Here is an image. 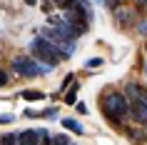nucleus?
<instances>
[{
  "label": "nucleus",
  "mask_w": 147,
  "mask_h": 145,
  "mask_svg": "<svg viewBox=\"0 0 147 145\" xmlns=\"http://www.w3.org/2000/svg\"><path fill=\"white\" fill-rule=\"evenodd\" d=\"M30 53H32L30 58H35L38 63L47 65V68H55V65L62 60V53L53 45V43H50V40H45L42 35L32 38V43H30Z\"/></svg>",
  "instance_id": "nucleus-1"
},
{
  "label": "nucleus",
  "mask_w": 147,
  "mask_h": 145,
  "mask_svg": "<svg viewBox=\"0 0 147 145\" xmlns=\"http://www.w3.org/2000/svg\"><path fill=\"white\" fill-rule=\"evenodd\" d=\"M105 113L112 123H120L125 115L130 113V105H127V100L120 95V93H110L107 98H105Z\"/></svg>",
  "instance_id": "nucleus-2"
},
{
  "label": "nucleus",
  "mask_w": 147,
  "mask_h": 145,
  "mask_svg": "<svg viewBox=\"0 0 147 145\" xmlns=\"http://www.w3.org/2000/svg\"><path fill=\"white\" fill-rule=\"evenodd\" d=\"M13 70H15L18 75H25V78H32V75H45L47 65H42V63H38L35 58H28V55H20V58H15L13 60Z\"/></svg>",
  "instance_id": "nucleus-3"
},
{
  "label": "nucleus",
  "mask_w": 147,
  "mask_h": 145,
  "mask_svg": "<svg viewBox=\"0 0 147 145\" xmlns=\"http://www.w3.org/2000/svg\"><path fill=\"white\" fill-rule=\"evenodd\" d=\"M127 98H130L132 103H147V93L142 90L137 83H130L127 85Z\"/></svg>",
  "instance_id": "nucleus-4"
},
{
  "label": "nucleus",
  "mask_w": 147,
  "mask_h": 145,
  "mask_svg": "<svg viewBox=\"0 0 147 145\" xmlns=\"http://www.w3.org/2000/svg\"><path fill=\"white\" fill-rule=\"evenodd\" d=\"M42 130H23L20 133V145H40Z\"/></svg>",
  "instance_id": "nucleus-5"
},
{
  "label": "nucleus",
  "mask_w": 147,
  "mask_h": 145,
  "mask_svg": "<svg viewBox=\"0 0 147 145\" xmlns=\"http://www.w3.org/2000/svg\"><path fill=\"white\" fill-rule=\"evenodd\" d=\"M115 20H117L120 28H130L132 20H135V15H132V10H127V8H117L115 10Z\"/></svg>",
  "instance_id": "nucleus-6"
},
{
  "label": "nucleus",
  "mask_w": 147,
  "mask_h": 145,
  "mask_svg": "<svg viewBox=\"0 0 147 145\" xmlns=\"http://www.w3.org/2000/svg\"><path fill=\"white\" fill-rule=\"evenodd\" d=\"M132 115H135L137 120L147 123V103H132Z\"/></svg>",
  "instance_id": "nucleus-7"
},
{
  "label": "nucleus",
  "mask_w": 147,
  "mask_h": 145,
  "mask_svg": "<svg viewBox=\"0 0 147 145\" xmlns=\"http://www.w3.org/2000/svg\"><path fill=\"white\" fill-rule=\"evenodd\" d=\"M127 138L135 140V143H145V140H147L145 130H140V128H127Z\"/></svg>",
  "instance_id": "nucleus-8"
},
{
  "label": "nucleus",
  "mask_w": 147,
  "mask_h": 145,
  "mask_svg": "<svg viewBox=\"0 0 147 145\" xmlns=\"http://www.w3.org/2000/svg\"><path fill=\"white\" fill-rule=\"evenodd\" d=\"M62 125H65L67 130H72V133H78V135H82V133H85V128H82L78 120H72V118H65V120H62Z\"/></svg>",
  "instance_id": "nucleus-9"
},
{
  "label": "nucleus",
  "mask_w": 147,
  "mask_h": 145,
  "mask_svg": "<svg viewBox=\"0 0 147 145\" xmlns=\"http://www.w3.org/2000/svg\"><path fill=\"white\" fill-rule=\"evenodd\" d=\"M0 145H20V135H13V133H8V135L0 138Z\"/></svg>",
  "instance_id": "nucleus-10"
},
{
  "label": "nucleus",
  "mask_w": 147,
  "mask_h": 145,
  "mask_svg": "<svg viewBox=\"0 0 147 145\" xmlns=\"http://www.w3.org/2000/svg\"><path fill=\"white\" fill-rule=\"evenodd\" d=\"M23 98L25 100H42V98H45V93H42V90H23Z\"/></svg>",
  "instance_id": "nucleus-11"
},
{
  "label": "nucleus",
  "mask_w": 147,
  "mask_h": 145,
  "mask_svg": "<svg viewBox=\"0 0 147 145\" xmlns=\"http://www.w3.org/2000/svg\"><path fill=\"white\" fill-rule=\"evenodd\" d=\"M75 90H78V83H72V90H67V95H65V103H70V105H72V103L78 100V95H75Z\"/></svg>",
  "instance_id": "nucleus-12"
},
{
  "label": "nucleus",
  "mask_w": 147,
  "mask_h": 145,
  "mask_svg": "<svg viewBox=\"0 0 147 145\" xmlns=\"http://www.w3.org/2000/svg\"><path fill=\"white\" fill-rule=\"evenodd\" d=\"M42 118H47V120H55V118H57V110H55V108H50V110H42Z\"/></svg>",
  "instance_id": "nucleus-13"
},
{
  "label": "nucleus",
  "mask_w": 147,
  "mask_h": 145,
  "mask_svg": "<svg viewBox=\"0 0 147 145\" xmlns=\"http://www.w3.org/2000/svg\"><path fill=\"white\" fill-rule=\"evenodd\" d=\"M100 58H90V60H85V68H97V65H100Z\"/></svg>",
  "instance_id": "nucleus-14"
},
{
  "label": "nucleus",
  "mask_w": 147,
  "mask_h": 145,
  "mask_svg": "<svg viewBox=\"0 0 147 145\" xmlns=\"http://www.w3.org/2000/svg\"><path fill=\"white\" fill-rule=\"evenodd\" d=\"M53 145H70V140H67L65 135H57V138L53 140Z\"/></svg>",
  "instance_id": "nucleus-15"
},
{
  "label": "nucleus",
  "mask_w": 147,
  "mask_h": 145,
  "mask_svg": "<svg viewBox=\"0 0 147 145\" xmlns=\"http://www.w3.org/2000/svg\"><path fill=\"white\" fill-rule=\"evenodd\" d=\"M40 145H53V143H50V133H47V130H42V138H40Z\"/></svg>",
  "instance_id": "nucleus-16"
},
{
  "label": "nucleus",
  "mask_w": 147,
  "mask_h": 145,
  "mask_svg": "<svg viewBox=\"0 0 147 145\" xmlns=\"http://www.w3.org/2000/svg\"><path fill=\"white\" fill-rule=\"evenodd\" d=\"M53 3H57V5H60V8H70V5H72V3H75V0H53Z\"/></svg>",
  "instance_id": "nucleus-17"
},
{
  "label": "nucleus",
  "mask_w": 147,
  "mask_h": 145,
  "mask_svg": "<svg viewBox=\"0 0 147 145\" xmlns=\"http://www.w3.org/2000/svg\"><path fill=\"white\" fill-rule=\"evenodd\" d=\"M8 83V75H5V73H3V70H0V88H3V85Z\"/></svg>",
  "instance_id": "nucleus-18"
},
{
  "label": "nucleus",
  "mask_w": 147,
  "mask_h": 145,
  "mask_svg": "<svg viewBox=\"0 0 147 145\" xmlns=\"http://www.w3.org/2000/svg\"><path fill=\"white\" fill-rule=\"evenodd\" d=\"M13 120V115H0V123H10Z\"/></svg>",
  "instance_id": "nucleus-19"
},
{
  "label": "nucleus",
  "mask_w": 147,
  "mask_h": 145,
  "mask_svg": "<svg viewBox=\"0 0 147 145\" xmlns=\"http://www.w3.org/2000/svg\"><path fill=\"white\" fill-rule=\"evenodd\" d=\"M140 33H142V35H147V23H142V25H140Z\"/></svg>",
  "instance_id": "nucleus-20"
},
{
  "label": "nucleus",
  "mask_w": 147,
  "mask_h": 145,
  "mask_svg": "<svg viewBox=\"0 0 147 145\" xmlns=\"http://www.w3.org/2000/svg\"><path fill=\"white\" fill-rule=\"evenodd\" d=\"M25 3H28V5H38V0H25Z\"/></svg>",
  "instance_id": "nucleus-21"
},
{
  "label": "nucleus",
  "mask_w": 147,
  "mask_h": 145,
  "mask_svg": "<svg viewBox=\"0 0 147 145\" xmlns=\"http://www.w3.org/2000/svg\"><path fill=\"white\" fill-rule=\"evenodd\" d=\"M137 3H140V5H147V0H137Z\"/></svg>",
  "instance_id": "nucleus-22"
},
{
  "label": "nucleus",
  "mask_w": 147,
  "mask_h": 145,
  "mask_svg": "<svg viewBox=\"0 0 147 145\" xmlns=\"http://www.w3.org/2000/svg\"><path fill=\"white\" fill-rule=\"evenodd\" d=\"M145 75H147V63H145Z\"/></svg>",
  "instance_id": "nucleus-23"
}]
</instances>
